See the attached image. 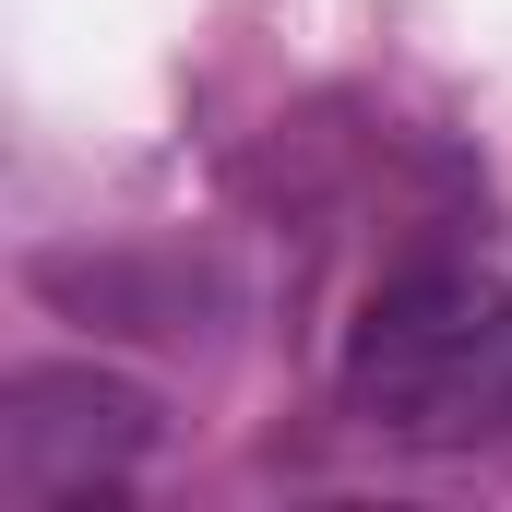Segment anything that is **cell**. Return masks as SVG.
<instances>
[{"label": "cell", "instance_id": "6da1fadb", "mask_svg": "<svg viewBox=\"0 0 512 512\" xmlns=\"http://www.w3.org/2000/svg\"><path fill=\"white\" fill-rule=\"evenodd\" d=\"M143 453H155V393L120 382V370L48 358V370L0 382V501L12 512L96 501V489H120Z\"/></svg>", "mask_w": 512, "mask_h": 512}, {"label": "cell", "instance_id": "7a4b0ae2", "mask_svg": "<svg viewBox=\"0 0 512 512\" xmlns=\"http://www.w3.org/2000/svg\"><path fill=\"white\" fill-rule=\"evenodd\" d=\"M501 334L512 322H501L477 262H405L370 298V322H358V393H382V405H465L477 358Z\"/></svg>", "mask_w": 512, "mask_h": 512}]
</instances>
